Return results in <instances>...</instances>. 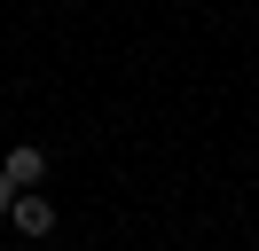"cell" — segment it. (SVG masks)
Returning <instances> with one entry per match:
<instances>
[{"label":"cell","instance_id":"cell-3","mask_svg":"<svg viewBox=\"0 0 259 251\" xmlns=\"http://www.w3.org/2000/svg\"><path fill=\"white\" fill-rule=\"evenodd\" d=\"M8 204H16V181H8V173H0V220H8Z\"/></svg>","mask_w":259,"mask_h":251},{"label":"cell","instance_id":"cell-2","mask_svg":"<svg viewBox=\"0 0 259 251\" xmlns=\"http://www.w3.org/2000/svg\"><path fill=\"white\" fill-rule=\"evenodd\" d=\"M0 173L16 188H48V149H39V141H16V149L0 157Z\"/></svg>","mask_w":259,"mask_h":251},{"label":"cell","instance_id":"cell-1","mask_svg":"<svg viewBox=\"0 0 259 251\" xmlns=\"http://www.w3.org/2000/svg\"><path fill=\"white\" fill-rule=\"evenodd\" d=\"M8 228H16V235H55V196L16 188V204H8Z\"/></svg>","mask_w":259,"mask_h":251}]
</instances>
